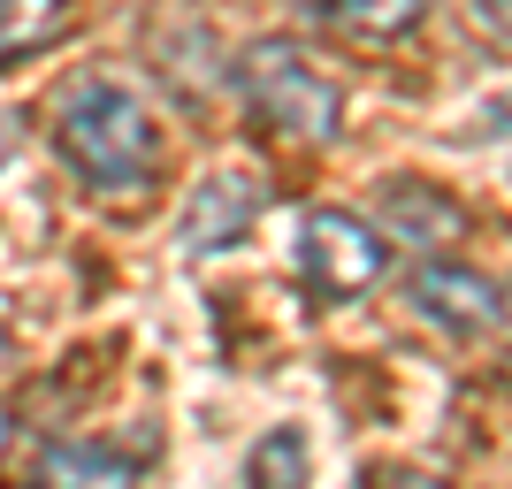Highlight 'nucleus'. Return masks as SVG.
<instances>
[{"mask_svg": "<svg viewBox=\"0 0 512 489\" xmlns=\"http://www.w3.org/2000/svg\"><path fill=\"white\" fill-rule=\"evenodd\" d=\"M69 31V0H0V69Z\"/></svg>", "mask_w": 512, "mask_h": 489, "instance_id": "8", "label": "nucleus"}, {"mask_svg": "<svg viewBox=\"0 0 512 489\" xmlns=\"http://www.w3.org/2000/svg\"><path fill=\"white\" fill-rule=\"evenodd\" d=\"M291 268H299L306 298H321V306H352V298H367L375 283L390 276V245H383V230H375V222H360V214L314 207V214L299 222Z\"/></svg>", "mask_w": 512, "mask_h": 489, "instance_id": "3", "label": "nucleus"}, {"mask_svg": "<svg viewBox=\"0 0 512 489\" xmlns=\"http://www.w3.org/2000/svg\"><path fill=\"white\" fill-rule=\"evenodd\" d=\"M31 489H39V482H31Z\"/></svg>", "mask_w": 512, "mask_h": 489, "instance_id": "15", "label": "nucleus"}, {"mask_svg": "<svg viewBox=\"0 0 512 489\" xmlns=\"http://www.w3.org/2000/svg\"><path fill=\"white\" fill-rule=\"evenodd\" d=\"M260 207H268V184L245 169H222L207 184H192V199L176 214V237H184V253H230L237 237L260 222Z\"/></svg>", "mask_w": 512, "mask_h": 489, "instance_id": "5", "label": "nucleus"}, {"mask_svg": "<svg viewBox=\"0 0 512 489\" xmlns=\"http://www.w3.org/2000/svg\"><path fill=\"white\" fill-rule=\"evenodd\" d=\"M8 153H16V123L0 115V169H8Z\"/></svg>", "mask_w": 512, "mask_h": 489, "instance_id": "13", "label": "nucleus"}, {"mask_svg": "<svg viewBox=\"0 0 512 489\" xmlns=\"http://www.w3.org/2000/svg\"><path fill=\"white\" fill-rule=\"evenodd\" d=\"M329 16L360 39H406L413 23L428 16V0H329Z\"/></svg>", "mask_w": 512, "mask_h": 489, "instance_id": "10", "label": "nucleus"}, {"mask_svg": "<svg viewBox=\"0 0 512 489\" xmlns=\"http://www.w3.org/2000/svg\"><path fill=\"white\" fill-rule=\"evenodd\" d=\"M360 489H444V482H436V474H421V467H367Z\"/></svg>", "mask_w": 512, "mask_h": 489, "instance_id": "11", "label": "nucleus"}, {"mask_svg": "<svg viewBox=\"0 0 512 489\" xmlns=\"http://www.w3.org/2000/svg\"><path fill=\"white\" fill-rule=\"evenodd\" d=\"M406 306L421 321H436V329H451V337H482V329L505 321V291H497V276L459 268V260H421V268L406 276Z\"/></svg>", "mask_w": 512, "mask_h": 489, "instance_id": "4", "label": "nucleus"}, {"mask_svg": "<svg viewBox=\"0 0 512 489\" xmlns=\"http://www.w3.org/2000/svg\"><path fill=\"white\" fill-rule=\"evenodd\" d=\"M237 85L253 100L260 123H276L283 138H306V146H329L344 130V92L314 69L299 39H253L245 62H237Z\"/></svg>", "mask_w": 512, "mask_h": 489, "instance_id": "2", "label": "nucleus"}, {"mask_svg": "<svg viewBox=\"0 0 512 489\" xmlns=\"http://www.w3.org/2000/svg\"><path fill=\"white\" fill-rule=\"evenodd\" d=\"M383 230L398 237V245H413V253H436V245H459V237L474 230V214L459 207V199L444 192V184H413V176H398V184H383Z\"/></svg>", "mask_w": 512, "mask_h": 489, "instance_id": "6", "label": "nucleus"}, {"mask_svg": "<svg viewBox=\"0 0 512 489\" xmlns=\"http://www.w3.org/2000/svg\"><path fill=\"white\" fill-rule=\"evenodd\" d=\"M54 146L92 192H138L161 161V130H153L146 100L123 92L115 77H77L54 100Z\"/></svg>", "mask_w": 512, "mask_h": 489, "instance_id": "1", "label": "nucleus"}, {"mask_svg": "<svg viewBox=\"0 0 512 489\" xmlns=\"http://www.w3.org/2000/svg\"><path fill=\"white\" fill-rule=\"evenodd\" d=\"M39 489H138V467L107 444H46Z\"/></svg>", "mask_w": 512, "mask_h": 489, "instance_id": "7", "label": "nucleus"}, {"mask_svg": "<svg viewBox=\"0 0 512 489\" xmlns=\"http://www.w3.org/2000/svg\"><path fill=\"white\" fill-rule=\"evenodd\" d=\"M474 23H482L497 46H505V0H474Z\"/></svg>", "mask_w": 512, "mask_h": 489, "instance_id": "12", "label": "nucleus"}, {"mask_svg": "<svg viewBox=\"0 0 512 489\" xmlns=\"http://www.w3.org/2000/svg\"><path fill=\"white\" fill-rule=\"evenodd\" d=\"M245 489H306V436L299 428H268L245 451Z\"/></svg>", "mask_w": 512, "mask_h": 489, "instance_id": "9", "label": "nucleus"}, {"mask_svg": "<svg viewBox=\"0 0 512 489\" xmlns=\"http://www.w3.org/2000/svg\"><path fill=\"white\" fill-rule=\"evenodd\" d=\"M8 428H16V421H8V405H0V451H8Z\"/></svg>", "mask_w": 512, "mask_h": 489, "instance_id": "14", "label": "nucleus"}]
</instances>
